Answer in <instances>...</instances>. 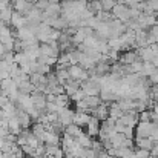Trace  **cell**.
<instances>
[{"mask_svg":"<svg viewBox=\"0 0 158 158\" xmlns=\"http://www.w3.org/2000/svg\"><path fill=\"white\" fill-rule=\"evenodd\" d=\"M5 2H8V3H11V2H12V0H5Z\"/></svg>","mask_w":158,"mask_h":158,"instance_id":"31","label":"cell"},{"mask_svg":"<svg viewBox=\"0 0 158 158\" xmlns=\"http://www.w3.org/2000/svg\"><path fill=\"white\" fill-rule=\"evenodd\" d=\"M32 6H34V3H29L26 0H12V9L23 15H26L32 9Z\"/></svg>","mask_w":158,"mask_h":158,"instance_id":"8","label":"cell"},{"mask_svg":"<svg viewBox=\"0 0 158 158\" xmlns=\"http://www.w3.org/2000/svg\"><path fill=\"white\" fill-rule=\"evenodd\" d=\"M68 74H69V78H72L78 83L89 78V72L85 68H81L80 64H69L68 66Z\"/></svg>","mask_w":158,"mask_h":158,"instance_id":"1","label":"cell"},{"mask_svg":"<svg viewBox=\"0 0 158 158\" xmlns=\"http://www.w3.org/2000/svg\"><path fill=\"white\" fill-rule=\"evenodd\" d=\"M154 121H138L135 129V137H149L154 129Z\"/></svg>","mask_w":158,"mask_h":158,"instance_id":"4","label":"cell"},{"mask_svg":"<svg viewBox=\"0 0 158 158\" xmlns=\"http://www.w3.org/2000/svg\"><path fill=\"white\" fill-rule=\"evenodd\" d=\"M11 26L14 28V29H20V28H23V26H26V17L23 15V14H20V12H17V11H14L12 12V17H11Z\"/></svg>","mask_w":158,"mask_h":158,"instance_id":"10","label":"cell"},{"mask_svg":"<svg viewBox=\"0 0 158 158\" xmlns=\"http://www.w3.org/2000/svg\"><path fill=\"white\" fill-rule=\"evenodd\" d=\"M17 89H19L20 94H32V92L35 91V86H34L29 80H23V81H20V83L17 85Z\"/></svg>","mask_w":158,"mask_h":158,"instance_id":"13","label":"cell"},{"mask_svg":"<svg viewBox=\"0 0 158 158\" xmlns=\"http://www.w3.org/2000/svg\"><path fill=\"white\" fill-rule=\"evenodd\" d=\"M110 12H112L114 19H117V20H120L123 23H126L131 19V15H129V6H126L124 3H115V6L112 8Z\"/></svg>","mask_w":158,"mask_h":158,"instance_id":"2","label":"cell"},{"mask_svg":"<svg viewBox=\"0 0 158 158\" xmlns=\"http://www.w3.org/2000/svg\"><path fill=\"white\" fill-rule=\"evenodd\" d=\"M138 2H141V0H123V3H124L126 6H129V8L134 6V5H137Z\"/></svg>","mask_w":158,"mask_h":158,"instance_id":"26","label":"cell"},{"mask_svg":"<svg viewBox=\"0 0 158 158\" xmlns=\"http://www.w3.org/2000/svg\"><path fill=\"white\" fill-rule=\"evenodd\" d=\"M151 63H152L155 68H158V52L154 55V58H152V61H151Z\"/></svg>","mask_w":158,"mask_h":158,"instance_id":"27","label":"cell"},{"mask_svg":"<svg viewBox=\"0 0 158 158\" xmlns=\"http://www.w3.org/2000/svg\"><path fill=\"white\" fill-rule=\"evenodd\" d=\"M100 124H102V121H100L97 117H92V115H91V118H89V121H88V124H86V127H88L86 134H88L91 138H95V137H98Z\"/></svg>","mask_w":158,"mask_h":158,"instance_id":"6","label":"cell"},{"mask_svg":"<svg viewBox=\"0 0 158 158\" xmlns=\"http://www.w3.org/2000/svg\"><path fill=\"white\" fill-rule=\"evenodd\" d=\"M72 118H74V110H71L68 106L63 107V109L58 112V123H60L63 127L68 126V124H71V123H72Z\"/></svg>","mask_w":158,"mask_h":158,"instance_id":"9","label":"cell"},{"mask_svg":"<svg viewBox=\"0 0 158 158\" xmlns=\"http://www.w3.org/2000/svg\"><path fill=\"white\" fill-rule=\"evenodd\" d=\"M15 31H17V32H15L14 35H15V39L20 40V42H34V40H37V39H35V31L31 29L29 26H23V28L15 29ZM37 42H39V40H37Z\"/></svg>","mask_w":158,"mask_h":158,"instance_id":"3","label":"cell"},{"mask_svg":"<svg viewBox=\"0 0 158 158\" xmlns=\"http://www.w3.org/2000/svg\"><path fill=\"white\" fill-rule=\"evenodd\" d=\"M37 158H54L52 155H48V154H45V155H40V157H37Z\"/></svg>","mask_w":158,"mask_h":158,"instance_id":"29","label":"cell"},{"mask_svg":"<svg viewBox=\"0 0 158 158\" xmlns=\"http://www.w3.org/2000/svg\"><path fill=\"white\" fill-rule=\"evenodd\" d=\"M8 5H9V3H8V2H5V0H0V11H2V9H3V8H6V6H8Z\"/></svg>","mask_w":158,"mask_h":158,"instance_id":"28","label":"cell"},{"mask_svg":"<svg viewBox=\"0 0 158 158\" xmlns=\"http://www.w3.org/2000/svg\"><path fill=\"white\" fill-rule=\"evenodd\" d=\"M85 97H86V94H85V91H83L81 88H78V89L75 91V94H74V95L71 97V100H72V102L75 103V102H80V100H83Z\"/></svg>","mask_w":158,"mask_h":158,"instance_id":"21","label":"cell"},{"mask_svg":"<svg viewBox=\"0 0 158 158\" xmlns=\"http://www.w3.org/2000/svg\"><path fill=\"white\" fill-rule=\"evenodd\" d=\"M85 102H86L88 107H89L91 112H92V109H95L97 106L102 103V98H100V95H86V97H85Z\"/></svg>","mask_w":158,"mask_h":158,"instance_id":"16","label":"cell"},{"mask_svg":"<svg viewBox=\"0 0 158 158\" xmlns=\"http://www.w3.org/2000/svg\"><path fill=\"white\" fill-rule=\"evenodd\" d=\"M0 61H2V57H0Z\"/></svg>","mask_w":158,"mask_h":158,"instance_id":"32","label":"cell"},{"mask_svg":"<svg viewBox=\"0 0 158 158\" xmlns=\"http://www.w3.org/2000/svg\"><path fill=\"white\" fill-rule=\"evenodd\" d=\"M138 58L141 60V61H152V58H154V55L157 52H154V49L151 48V46H144V48H138Z\"/></svg>","mask_w":158,"mask_h":158,"instance_id":"12","label":"cell"},{"mask_svg":"<svg viewBox=\"0 0 158 158\" xmlns=\"http://www.w3.org/2000/svg\"><path fill=\"white\" fill-rule=\"evenodd\" d=\"M135 60H138L137 51H126V52L120 57V63H121V64H131V63H134Z\"/></svg>","mask_w":158,"mask_h":158,"instance_id":"14","label":"cell"},{"mask_svg":"<svg viewBox=\"0 0 158 158\" xmlns=\"http://www.w3.org/2000/svg\"><path fill=\"white\" fill-rule=\"evenodd\" d=\"M89 118H91V114H88V112H80V110H75V112H74L72 123H74V124H77V126H80V127H83V126H86V124H88Z\"/></svg>","mask_w":158,"mask_h":158,"instance_id":"11","label":"cell"},{"mask_svg":"<svg viewBox=\"0 0 158 158\" xmlns=\"http://www.w3.org/2000/svg\"><path fill=\"white\" fill-rule=\"evenodd\" d=\"M123 135H124L126 138H134V135H135V129H134L132 126H124V129H123Z\"/></svg>","mask_w":158,"mask_h":158,"instance_id":"23","label":"cell"},{"mask_svg":"<svg viewBox=\"0 0 158 158\" xmlns=\"http://www.w3.org/2000/svg\"><path fill=\"white\" fill-rule=\"evenodd\" d=\"M63 132H64L66 135H71V137H74V138H77L78 135H81V134H83L81 127H80V126H77V124H74V123H71V124L64 126Z\"/></svg>","mask_w":158,"mask_h":158,"instance_id":"15","label":"cell"},{"mask_svg":"<svg viewBox=\"0 0 158 158\" xmlns=\"http://www.w3.org/2000/svg\"><path fill=\"white\" fill-rule=\"evenodd\" d=\"M148 43L149 45L158 43V23L149 28V31H148Z\"/></svg>","mask_w":158,"mask_h":158,"instance_id":"17","label":"cell"},{"mask_svg":"<svg viewBox=\"0 0 158 158\" xmlns=\"http://www.w3.org/2000/svg\"><path fill=\"white\" fill-rule=\"evenodd\" d=\"M58 15H61V5L60 3H49L42 14V22L45 19H54V17H58Z\"/></svg>","mask_w":158,"mask_h":158,"instance_id":"5","label":"cell"},{"mask_svg":"<svg viewBox=\"0 0 158 158\" xmlns=\"http://www.w3.org/2000/svg\"><path fill=\"white\" fill-rule=\"evenodd\" d=\"M12 12H14V9H12V6H6V8H3L2 11H0V19H2V22L5 23V25H8L9 22H11V17H12Z\"/></svg>","mask_w":158,"mask_h":158,"instance_id":"18","label":"cell"},{"mask_svg":"<svg viewBox=\"0 0 158 158\" xmlns=\"http://www.w3.org/2000/svg\"><path fill=\"white\" fill-rule=\"evenodd\" d=\"M88 9L92 11L94 14L103 11V6H102V2L100 0H88Z\"/></svg>","mask_w":158,"mask_h":158,"instance_id":"20","label":"cell"},{"mask_svg":"<svg viewBox=\"0 0 158 158\" xmlns=\"http://www.w3.org/2000/svg\"><path fill=\"white\" fill-rule=\"evenodd\" d=\"M134 154H135V157L137 158H148L151 155V151H148V149H134Z\"/></svg>","mask_w":158,"mask_h":158,"instance_id":"22","label":"cell"},{"mask_svg":"<svg viewBox=\"0 0 158 158\" xmlns=\"http://www.w3.org/2000/svg\"><path fill=\"white\" fill-rule=\"evenodd\" d=\"M148 78H149V83H151V85H154V86L158 85V69L154 72V74H151Z\"/></svg>","mask_w":158,"mask_h":158,"instance_id":"25","label":"cell"},{"mask_svg":"<svg viewBox=\"0 0 158 158\" xmlns=\"http://www.w3.org/2000/svg\"><path fill=\"white\" fill-rule=\"evenodd\" d=\"M148 158H157V157H154V155H149V157H148Z\"/></svg>","mask_w":158,"mask_h":158,"instance_id":"30","label":"cell"},{"mask_svg":"<svg viewBox=\"0 0 158 158\" xmlns=\"http://www.w3.org/2000/svg\"><path fill=\"white\" fill-rule=\"evenodd\" d=\"M140 14H141V11H140V9H137L135 6H131V8H129V15H131V19L137 20V19L140 17Z\"/></svg>","mask_w":158,"mask_h":158,"instance_id":"24","label":"cell"},{"mask_svg":"<svg viewBox=\"0 0 158 158\" xmlns=\"http://www.w3.org/2000/svg\"><path fill=\"white\" fill-rule=\"evenodd\" d=\"M91 115H92V117H97L100 121H105L106 118L109 117V103L102 102L100 105L95 107V109H92Z\"/></svg>","mask_w":158,"mask_h":158,"instance_id":"7","label":"cell"},{"mask_svg":"<svg viewBox=\"0 0 158 158\" xmlns=\"http://www.w3.org/2000/svg\"><path fill=\"white\" fill-rule=\"evenodd\" d=\"M157 69L158 68H155L151 61H143V69H141L140 74H141V77H146V78H148V77H149L151 74H154Z\"/></svg>","mask_w":158,"mask_h":158,"instance_id":"19","label":"cell"}]
</instances>
